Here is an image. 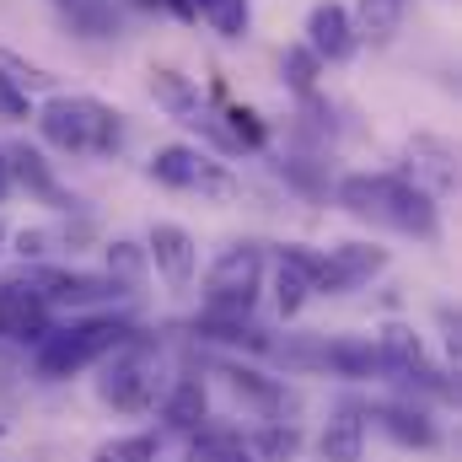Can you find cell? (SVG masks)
<instances>
[{"instance_id": "obj_1", "label": "cell", "mask_w": 462, "mask_h": 462, "mask_svg": "<svg viewBox=\"0 0 462 462\" xmlns=\"http://www.w3.org/2000/svg\"><path fill=\"white\" fill-rule=\"evenodd\" d=\"M339 205L360 221H376V226H393L403 236H436L441 216H436V199L425 183L414 178H398V172H349L339 183Z\"/></svg>"}, {"instance_id": "obj_2", "label": "cell", "mask_w": 462, "mask_h": 462, "mask_svg": "<svg viewBox=\"0 0 462 462\" xmlns=\"http://www.w3.org/2000/svg\"><path fill=\"white\" fill-rule=\"evenodd\" d=\"M32 118L43 140L65 156H114L124 145V114L97 97H49Z\"/></svg>"}, {"instance_id": "obj_3", "label": "cell", "mask_w": 462, "mask_h": 462, "mask_svg": "<svg viewBox=\"0 0 462 462\" xmlns=\"http://www.w3.org/2000/svg\"><path fill=\"white\" fill-rule=\"evenodd\" d=\"M129 339H134V323H124V318H87V323H70V328H49L32 365H38L43 382H65V376L108 360Z\"/></svg>"}, {"instance_id": "obj_4", "label": "cell", "mask_w": 462, "mask_h": 462, "mask_svg": "<svg viewBox=\"0 0 462 462\" xmlns=\"http://www.w3.org/2000/svg\"><path fill=\"white\" fill-rule=\"evenodd\" d=\"M103 376H97V398L118 409V414H145L156 403V355L151 345L134 334L129 345H118L108 360H97Z\"/></svg>"}, {"instance_id": "obj_5", "label": "cell", "mask_w": 462, "mask_h": 462, "mask_svg": "<svg viewBox=\"0 0 462 462\" xmlns=\"http://www.w3.org/2000/svg\"><path fill=\"white\" fill-rule=\"evenodd\" d=\"M258 285H263V253H258V242H231L226 253L210 263V274H205V307L210 312H231V318H247L253 301H258Z\"/></svg>"}, {"instance_id": "obj_6", "label": "cell", "mask_w": 462, "mask_h": 462, "mask_svg": "<svg viewBox=\"0 0 462 462\" xmlns=\"http://www.w3.org/2000/svg\"><path fill=\"white\" fill-rule=\"evenodd\" d=\"M162 189H194V194H210V199H231L236 194V178H231L221 162L199 156L194 145H162L145 167Z\"/></svg>"}, {"instance_id": "obj_7", "label": "cell", "mask_w": 462, "mask_h": 462, "mask_svg": "<svg viewBox=\"0 0 462 462\" xmlns=\"http://www.w3.org/2000/svg\"><path fill=\"white\" fill-rule=\"evenodd\" d=\"M382 376H398V382H414V387H425V393H436V398H452V382L430 365V355L420 345V334L414 328H403V323H387L382 328Z\"/></svg>"}, {"instance_id": "obj_8", "label": "cell", "mask_w": 462, "mask_h": 462, "mask_svg": "<svg viewBox=\"0 0 462 462\" xmlns=\"http://www.w3.org/2000/svg\"><path fill=\"white\" fill-rule=\"evenodd\" d=\"M49 318H54V307L27 280H5L0 285V339H11V345H43Z\"/></svg>"}, {"instance_id": "obj_9", "label": "cell", "mask_w": 462, "mask_h": 462, "mask_svg": "<svg viewBox=\"0 0 462 462\" xmlns=\"http://www.w3.org/2000/svg\"><path fill=\"white\" fill-rule=\"evenodd\" d=\"M16 280H27L49 307H92V301H108L124 296V285H114L108 274H70V269H22Z\"/></svg>"}, {"instance_id": "obj_10", "label": "cell", "mask_w": 462, "mask_h": 462, "mask_svg": "<svg viewBox=\"0 0 462 462\" xmlns=\"http://www.w3.org/2000/svg\"><path fill=\"white\" fill-rule=\"evenodd\" d=\"M387 269V247H371V242H339L334 253H323V269H318V296H345L360 291L371 274Z\"/></svg>"}, {"instance_id": "obj_11", "label": "cell", "mask_w": 462, "mask_h": 462, "mask_svg": "<svg viewBox=\"0 0 462 462\" xmlns=\"http://www.w3.org/2000/svg\"><path fill=\"white\" fill-rule=\"evenodd\" d=\"M318 269H323V253H312L301 242L280 247V263H274V307H280V318H296L318 296Z\"/></svg>"}, {"instance_id": "obj_12", "label": "cell", "mask_w": 462, "mask_h": 462, "mask_svg": "<svg viewBox=\"0 0 462 462\" xmlns=\"http://www.w3.org/2000/svg\"><path fill=\"white\" fill-rule=\"evenodd\" d=\"M145 263H156V274L167 280V285H189L194 280V263H199V247H194V236L183 226H172V221H156L151 236H145Z\"/></svg>"}, {"instance_id": "obj_13", "label": "cell", "mask_w": 462, "mask_h": 462, "mask_svg": "<svg viewBox=\"0 0 462 462\" xmlns=\"http://www.w3.org/2000/svg\"><path fill=\"white\" fill-rule=\"evenodd\" d=\"M355 22H349V11L339 0H318L312 11H307V49L318 54V60H328V65H339L355 54Z\"/></svg>"}, {"instance_id": "obj_14", "label": "cell", "mask_w": 462, "mask_h": 462, "mask_svg": "<svg viewBox=\"0 0 462 462\" xmlns=\"http://www.w3.org/2000/svg\"><path fill=\"white\" fill-rule=\"evenodd\" d=\"M151 97L167 108V114L178 118V124H194V129H205L210 140H221L226 145V134H221V124L205 114V103H199V92L189 87V76H178V70H167V65H156L151 70Z\"/></svg>"}, {"instance_id": "obj_15", "label": "cell", "mask_w": 462, "mask_h": 462, "mask_svg": "<svg viewBox=\"0 0 462 462\" xmlns=\"http://www.w3.org/2000/svg\"><path fill=\"white\" fill-rule=\"evenodd\" d=\"M318 457L323 462H360L365 457V409L360 403H339L334 420L318 436Z\"/></svg>"}, {"instance_id": "obj_16", "label": "cell", "mask_w": 462, "mask_h": 462, "mask_svg": "<svg viewBox=\"0 0 462 462\" xmlns=\"http://www.w3.org/2000/svg\"><path fill=\"white\" fill-rule=\"evenodd\" d=\"M5 156V178H16L27 194H38L43 205H60V210H70L76 199H65V189H60V178L49 172V162L32 151V145H11V151H0Z\"/></svg>"}, {"instance_id": "obj_17", "label": "cell", "mask_w": 462, "mask_h": 462, "mask_svg": "<svg viewBox=\"0 0 462 462\" xmlns=\"http://www.w3.org/2000/svg\"><path fill=\"white\" fill-rule=\"evenodd\" d=\"M371 420L382 425L387 441H398V447H409V452L436 447V420H430L420 403H382V409H371Z\"/></svg>"}, {"instance_id": "obj_18", "label": "cell", "mask_w": 462, "mask_h": 462, "mask_svg": "<svg viewBox=\"0 0 462 462\" xmlns=\"http://www.w3.org/2000/svg\"><path fill=\"white\" fill-rule=\"evenodd\" d=\"M216 376H226V387L236 398H247V403H258L263 414H296V393H285L280 382H269V376H258L253 365H216Z\"/></svg>"}, {"instance_id": "obj_19", "label": "cell", "mask_w": 462, "mask_h": 462, "mask_svg": "<svg viewBox=\"0 0 462 462\" xmlns=\"http://www.w3.org/2000/svg\"><path fill=\"white\" fill-rule=\"evenodd\" d=\"M318 371L355 376V382L382 376V349L371 345V339H328V345H318Z\"/></svg>"}, {"instance_id": "obj_20", "label": "cell", "mask_w": 462, "mask_h": 462, "mask_svg": "<svg viewBox=\"0 0 462 462\" xmlns=\"http://www.w3.org/2000/svg\"><path fill=\"white\" fill-rule=\"evenodd\" d=\"M205 414H210L205 382H199V376H183V382H172V393H167V403H162V420H167L172 430L194 436V430L205 425Z\"/></svg>"}, {"instance_id": "obj_21", "label": "cell", "mask_w": 462, "mask_h": 462, "mask_svg": "<svg viewBox=\"0 0 462 462\" xmlns=\"http://www.w3.org/2000/svg\"><path fill=\"white\" fill-rule=\"evenodd\" d=\"M403 16H409V0H360V11H355L349 22H355V38H365V43L382 49V43L398 38Z\"/></svg>"}, {"instance_id": "obj_22", "label": "cell", "mask_w": 462, "mask_h": 462, "mask_svg": "<svg viewBox=\"0 0 462 462\" xmlns=\"http://www.w3.org/2000/svg\"><path fill=\"white\" fill-rule=\"evenodd\" d=\"M409 162L430 178V189H436V194H447V189L457 183L452 145H447V140H436V134H414V140H409Z\"/></svg>"}, {"instance_id": "obj_23", "label": "cell", "mask_w": 462, "mask_h": 462, "mask_svg": "<svg viewBox=\"0 0 462 462\" xmlns=\"http://www.w3.org/2000/svg\"><path fill=\"white\" fill-rule=\"evenodd\" d=\"M199 22H210L221 38H242L253 27V5L247 0H189Z\"/></svg>"}, {"instance_id": "obj_24", "label": "cell", "mask_w": 462, "mask_h": 462, "mask_svg": "<svg viewBox=\"0 0 462 462\" xmlns=\"http://www.w3.org/2000/svg\"><path fill=\"white\" fill-rule=\"evenodd\" d=\"M183 462H253V452H247V441L231 436V430H199Z\"/></svg>"}, {"instance_id": "obj_25", "label": "cell", "mask_w": 462, "mask_h": 462, "mask_svg": "<svg viewBox=\"0 0 462 462\" xmlns=\"http://www.w3.org/2000/svg\"><path fill=\"white\" fill-rule=\"evenodd\" d=\"M280 76H285V87H291V92L312 97V92H318V76H323V60H318L307 43H296V49H285V54H280Z\"/></svg>"}, {"instance_id": "obj_26", "label": "cell", "mask_w": 462, "mask_h": 462, "mask_svg": "<svg viewBox=\"0 0 462 462\" xmlns=\"http://www.w3.org/2000/svg\"><path fill=\"white\" fill-rule=\"evenodd\" d=\"M258 462H296V452H301V430L285 420V425H269V430H258L253 436V447H247Z\"/></svg>"}, {"instance_id": "obj_27", "label": "cell", "mask_w": 462, "mask_h": 462, "mask_svg": "<svg viewBox=\"0 0 462 462\" xmlns=\"http://www.w3.org/2000/svg\"><path fill=\"white\" fill-rule=\"evenodd\" d=\"M156 452H162L156 436H118V441H103L92 462H156Z\"/></svg>"}, {"instance_id": "obj_28", "label": "cell", "mask_w": 462, "mask_h": 462, "mask_svg": "<svg viewBox=\"0 0 462 462\" xmlns=\"http://www.w3.org/2000/svg\"><path fill=\"white\" fill-rule=\"evenodd\" d=\"M221 134H226V145H242V151H263V145H269V129L258 124L253 108H231Z\"/></svg>"}, {"instance_id": "obj_29", "label": "cell", "mask_w": 462, "mask_h": 462, "mask_svg": "<svg viewBox=\"0 0 462 462\" xmlns=\"http://www.w3.org/2000/svg\"><path fill=\"white\" fill-rule=\"evenodd\" d=\"M145 274V247L134 242H108V280L114 285H134Z\"/></svg>"}, {"instance_id": "obj_30", "label": "cell", "mask_w": 462, "mask_h": 462, "mask_svg": "<svg viewBox=\"0 0 462 462\" xmlns=\"http://www.w3.org/2000/svg\"><path fill=\"white\" fill-rule=\"evenodd\" d=\"M70 22L76 27H87V38H108L118 22H114V11L103 5V0H87V5H70Z\"/></svg>"}, {"instance_id": "obj_31", "label": "cell", "mask_w": 462, "mask_h": 462, "mask_svg": "<svg viewBox=\"0 0 462 462\" xmlns=\"http://www.w3.org/2000/svg\"><path fill=\"white\" fill-rule=\"evenodd\" d=\"M0 114H5V118H32V103H27V92H16L11 81H0Z\"/></svg>"}, {"instance_id": "obj_32", "label": "cell", "mask_w": 462, "mask_h": 462, "mask_svg": "<svg viewBox=\"0 0 462 462\" xmlns=\"http://www.w3.org/2000/svg\"><path fill=\"white\" fill-rule=\"evenodd\" d=\"M5 189H11V178H5V156H0V199H5Z\"/></svg>"}, {"instance_id": "obj_33", "label": "cell", "mask_w": 462, "mask_h": 462, "mask_svg": "<svg viewBox=\"0 0 462 462\" xmlns=\"http://www.w3.org/2000/svg\"><path fill=\"white\" fill-rule=\"evenodd\" d=\"M60 5H87V0H60Z\"/></svg>"}, {"instance_id": "obj_34", "label": "cell", "mask_w": 462, "mask_h": 462, "mask_svg": "<svg viewBox=\"0 0 462 462\" xmlns=\"http://www.w3.org/2000/svg\"><path fill=\"white\" fill-rule=\"evenodd\" d=\"M0 247H5V221H0Z\"/></svg>"}, {"instance_id": "obj_35", "label": "cell", "mask_w": 462, "mask_h": 462, "mask_svg": "<svg viewBox=\"0 0 462 462\" xmlns=\"http://www.w3.org/2000/svg\"><path fill=\"white\" fill-rule=\"evenodd\" d=\"M140 5H162V0H140Z\"/></svg>"}, {"instance_id": "obj_36", "label": "cell", "mask_w": 462, "mask_h": 462, "mask_svg": "<svg viewBox=\"0 0 462 462\" xmlns=\"http://www.w3.org/2000/svg\"><path fill=\"white\" fill-rule=\"evenodd\" d=\"M0 436H5V420H0Z\"/></svg>"}]
</instances>
